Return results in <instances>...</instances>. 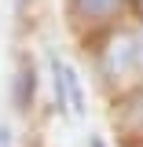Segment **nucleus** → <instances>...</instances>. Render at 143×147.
Here are the masks:
<instances>
[{"mask_svg": "<svg viewBox=\"0 0 143 147\" xmlns=\"http://www.w3.org/2000/svg\"><path fill=\"white\" fill-rule=\"evenodd\" d=\"M15 7H18V11H22V7H26V0H15Z\"/></svg>", "mask_w": 143, "mask_h": 147, "instance_id": "6", "label": "nucleus"}, {"mask_svg": "<svg viewBox=\"0 0 143 147\" xmlns=\"http://www.w3.org/2000/svg\"><path fill=\"white\" fill-rule=\"evenodd\" d=\"M62 77H66V96H70V110L73 114H81L85 110V88H81V77L73 74V66L62 63Z\"/></svg>", "mask_w": 143, "mask_h": 147, "instance_id": "4", "label": "nucleus"}, {"mask_svg": "<svg viewBox=\"0 0 143 147\" xmlns=\"http://www.w3.org/2000/svg\"><path fill=\"white\" fill-rule=\"evenodd\" d=\"M92 147H103V144H99V140H92Z\"/></svg>", "mask_w": 143, "mask_h": 147, "instance_id": "7", "label": "nucleus"}, {"mask_svg": "<svg viewBox=\"0 0 143 147\" xmlns=\"http://www.w3.org/2000/svg\"><path fill=\"white\" fill-rule=\"evenodd\" d=\"M132 7H136V15L143 18V0H132Z\"/></svg>", "mask_w": 143, "mask_h": 147, "instance_id": "5", "label": "nucleus"}, {"mask_svg": "<svg viewBox=\"0 0 143 147\" xmlns=\"http://www.w3.org/2000/svg\"><path fill=\"white\" fill-rule=\"evenodd\" d=\"M33 92H37V70L30 59H22L18 63V74H15V107L26 110L33 103Z\"/></svg>", "mask_w": 143, "mask_h": 147, "instance_id": "3", "label": "nucleus"}, {"mask_svg": "<svg viewBox=\"0 0 143 147\" xmlns=\"http://www.w3.org/2000/svg\"><path fill=\"white\" fill-rule=\"evenodd\" d=\"M121 7H125V0H70L73 18H81V22H107Z\"/></svg>", "mask_w": 143, "mask_h": 147, "instance_id": "1", "label": "nucleus"}, {"mask_svg": "<svg viewBox=\"0 0 143 147\" xmlns=\"http://www.w3.org/2000/svg\"><path fill=\"white\" fill-rule=\"evenodd\" d=\"M136 59H140V52H136V37H114V40H110V48H107L103 66H107L110 74H125Z\"/></svg>", "mask_w": 143, "mask_h": 147, "instance_id": "2", "label": "nucleus"}]
</instances>
